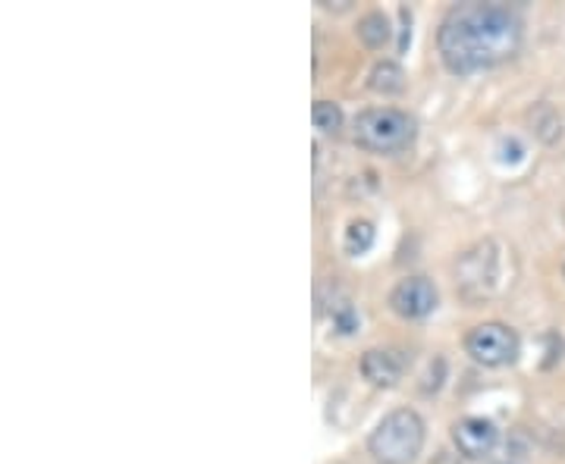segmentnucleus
Instances as JSON below:
<instances>
[{
	"instance_id": "nucleus-11",
	"label": "nucleus",
	"mask_w": 565,
	"mask_h": 464,
	"mask_svg": "<svg viewBox=\"0 0 565 464\" xmlns=\"http://www.w3.org/2000/svg\"><path fill=\"white\" fill-rule=\"evenodd\" d=\"M311 119H314V129H321V132H339V126H343V111H339V104H333V101H314V107H311Z\"/></svg>"
},
{
	"instance_id": "nucleus-4",
	"label": "nucleus",
	"mask_w": 565,
	"mask_h": 464,
	"mask_svg": "<svg viewBox=\"0 0 565 464\" xmlns=\"http://www.w3.org/2000/svg\"><path fill=\"white\" fill-rule=\"evenodd\" d=\"M469 355L484 364V368H503V364H512L518 355V336L512 326L506 324H481L474 326L465 339Z\"/></svg>"
},
{
	"instance_id": "nucleus-1",
	"label": "nucleus",
	"mask_w": 565,
	"mask_h": 464,
	"mask_svg": "<svg viewBox=\"0 0 565 464\" xmlns=\"http://www.w3.org/2000/svg\"><path fill=\"white\" fill-rule=\"evenodd\" d=\"M437 47L449 72L471 76L491 70L518 54L521 20L503 3H459L440 23Z\"/></svg>"
},
{
	"instance_id": "nucleus-8",
	"label": "nucleus",
	"mask_w": 565,
	"mask_h": 464,
	"mask_svg": "<svg viewBox=\"0 0 565 464\" xmlns=\"http://www.w3.org/2000/svg\"><path fill=\"white\" fill-rule=\"evenodd\" d=\"M343 245H346V255H365L374 245V223L371 220H353Z\"/></svg>"
},
{
	"instance_id": "nucleus-9",
	"label": "nucleus",
	"mask_w": 565,
	"mask_h": 464,
	"mask_svg": "<svg viewBox=\"0 0 565 464\" xmlns=\"http://www.w3.org/2000/svg\"><path fill=\"white\" fill-rule=\"evenodd\" d=\"M405 85V72L396 63H377L371 72V89L380 94H396Z\"/></svg>"
},
{
	"instance_id": "nucleus-6",
	"label": "nucleus",
	"mask_w": 565,
	"mask_h": 464,
	"mask_svg": "<svg viewBox=\"0 0 565 464\" xmlns=\"http://www.w3.org/2000/svg\"><path fill=\"white\" fill-rule=\"evenodd\" d=\"M496 427L494 420L487 418H462L452 427V440L456 449L465 455V459H484L491 449L496 445Z\"/></svg>"
},
{
	"instance_id": "nucleus-2",
	"label": "nucleus",
	"mask_w": 565,
	"mask_h": 464,
	"mask_svg": "<svg viewBox=\"0 0 565 464\" xmlns=\"http://www.w3.org/2000/svg\"><path fill=\"white\" fill-rule=\"evenodd\" d=\"M424 445V420L412 408H396L380 420L368 440L377 464H412Z\"/></svg>"
},
{
	"instance_id": "nucleus-5",
	"label": "nucleus",
	"mask_w": 565,
	"mask_h": 464,
	"mask_svg": "<svg viewBox=\"0 0 565 464\" xmlns=\"http://www.w3.org/2000/svg\"><path fill=\"white\" fill-rule=\"evenodd\" d=\"M390 308L405 321H422L437 308V286L427 277H408L390 292Z\"/></svg>"
},
{
	"instance_id": "nucleus-10",
	"label": "nucleus",
	"mask_w": 565,
	"mask_h": 464,
	"mask_svg": "<svg viewBox=\"0 0 565 464\" xmlns=\"http://www.w3.org/2000/svg\"><path fill=\"white\" fill-rule=\"evenodd\" d=\"M358 38L368 47L387 45V38H390V23H387V16H380V13L365 16V20L358 23Z\"/></svg>"
},
{
	"instance_id": "nucleus-7",
	"label": "nucleus",
	"mask_w": 565,
	"mask_h": 464,
	"mask_svg": "<svg viewBox=\"0 0 565 464\" xmlns=\"http://www.w3.org/2000/svg\"><path fill=\"white\" fill-rule=\"evenodd\" d=\"M402 373H405V358H402L400 351L371 348V351H365V358H361V376H365L371 386L390 390V386L400 383Z\"/></svg>"
},
{
	"instance_id": "nucleus-12",
	"label": "nucleus",
	"mask_w": 565,
	"mask_h": 464,
	"mask_svg": "<svg viewBox=\"0 0 565 464\" xmlns=\"http://www.w3.org/2000/svg\"><path fill=\"white\" fill-rule=\"evenodd\" d=\"M430 464H459V462H456V459H452L449 452H440V455H437V459H434Z\"/></svg>"
},
{
	"instance_id": "nucleus-3",
	"label": "nucleus",
	"mask_w": 565,
	"mask_h": 464,
	"mask_svg": "<svg viewBox=\"0 0 565 464\" xmlns=\"http://www.w3.org/2000/svg\"><path fill=\"white\" fill-rule=\"evenodd\" d=\"M415 139V123L393 107H371L355 119V141L374 154H400Z\"/></svg>"
}]
</instances>
